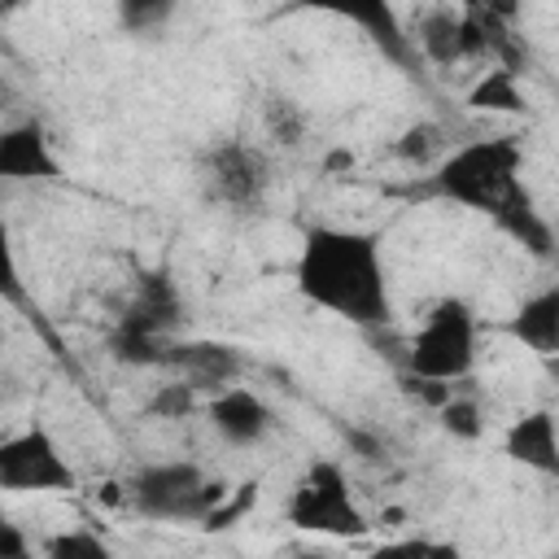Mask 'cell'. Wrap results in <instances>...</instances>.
I'll return each instance as SVG.
<instances>
[{"label":"cell","mask_w":559,"mask_h":559,"mask_svg":"<svg viewBox=\"0 0 559 559\" xmlns=\"http://www.w3.org/2000/svg\"><path fill=\"white\" fill-rule=\"evenodd\" d=\"M297 293L358 328H384L393 319V293L380 258V240L358 227L314 223L301 236L297 253Z\"/></svg>","instance_id":"cell-1"},{"label":"cell","mask_w":559,"mask_h":559,"mask_svg":"<svg viewBox=\"0 0 559 559\" xmlns=\"http://www.w3.org/2000/svg\"><path fill=\"white\" fill-rule=\"evenodd\" d=\"M524 148L515 135H489V140H467L454 153H445L428 179V188L463 210H476L485 218H502L515 205L528 201V188L520 179Z\"/></svg>","instance_id":"cell-2"},{"label":"cell","mask_w":559,"mask_h":559,"mask_svg":"<svg viewBox=\"0 0 559 559\" xmlns=\"http://www.w3.org/2000/svg\"><path fill=\"white\" fill-rule=\"evenodd\" d=\"M223 485L210 480L197 463L188 459H162V463H144L135 467V476L127 480V498L140 515L148 520H188V524H205L210 511L223 502Z\"/></svg>","instance_id":"cell-3"},{"label":"cell","mask_w":559,"mask_h":559,"mask_svg":"<svg viewBox=\"0 0 559 559\" xmlns=\"http://www.w3.org/2000/svg\"><path fill=\"white\" fill-rule=\"evenodd\" d=\"M411 376H428V380H467V371L476 367V314L463 297H441L432 301V310L424 314L411 354H406Z\"/></svg>","instance_id":"cell-4"},{"label":"cell","mask_w":559,"mask_h":559,"mask_svg":"<svg viewBox=\"0 0 559 559\" xmlns=\"http://www.w3.org/2000/svg\"><path fill=\"white\" fill-rule=\"evenodd\" d=\"M288 520L306 533H328V537H358L367 533V515L358 511L349 493V476L336 459H314L301 480L288 493Z\"/></svg>","instance_id":"cell-5"},{"label":"cell","mask_w":559,"mask_h":559,"mask_svg":"<svg viewBox=\"0 0 559 559\" xmlns=\"http://www.w3.org/2000/svg\"><path fill=\"white\" fill-rule=\"evenodd\" d=\"M201 197L227 210H258L271 188V162L249 140H218L197 157Z\"/></svg>","instance_id":"cell-6"},{"label":"cell","mask_w":559,"mask_h":559,"mask_svg":"<svg viewBox=\"0 0 559 559\" xmlns=\"http://www.w3.org/2000/svg\"><path fill=\"white\" fill-rule=\"evenodd\" d=\"M0 489L9 493H66L74 489V467L48 428L31 424L0 441Z\"/></svg>","instance_id":"cell-7"},{"label":"cell","mask_w":559,"mask_h":559,"mask_svg":"<svg viewBox=\"0 0 559 559\" xmlns=\"http://www.w3.org/2000/svg\"><path fill=\"white\" fill-rule=\"evenodd\" d=\"M179 328H183V297H179V284L170 280V271H166V266L140 271L114 332L153 336V341H175Z\"/></svg>","instance_id":"cell-8"},{"label":"cell","mask_w":559,"mask_h":559,"mask_svg":"<svg viewBox=\"0 0 559 559\" xmlns=\"http://www.w3.org/2000/svg\"><path fill=\"white\" fill-rule=\"evenodd\" d=\"M293 9H310V13H328L341 17L349 26H358L393 66H415V39L406 35L393 0H293Z\"/></svg>","instance_id":"cell-9"},{"label":"cell","mask_w":559,"mask_h":559,"mask_svg":"<svg viewBox=\"0 0 559 559\" xmlns=\"http://www.w3.org/2000/svg\"><path fill=\"white\" fill-rule=\"evenodd\" d=\"M166 367H170L175 376H183L188 384H197V389H214V393H218V389H227V384L240 380V371H245V354L231 349L227 341H179V336H175Z\"/></svg>","instance_id":"cell-10"},{"label":"cell","mask_w":559,"mask_h":559,"mask_svg":"<svg viewBox=\"0 0 559 559\" xmlns=\"http://www.w3.org/2000/svg\"><path fill=\"white\" fill-rule=\"evenodd\" d=\"M210 428L227 441V445H258L271 432V406L245 389V384H227L205 402Z\"/></svg>","instance_id":"cell-11"},{"label":"cell","mask_w":559,"mask_h":559,"mask_svg":"<svg viewBox=\"0 0 559 559\" xmlns=\"http://www.w3.org/2000/svg\"><path fill=\"white\" fill-rule=\"evenodd\" d=\"M502 450L511 463L537 472V476H559V424L550 411H524L520 419H511Z\"/></svg>","instance_id":"cell-12"},{"label":"cell","mask_w":559,"mask_h":559,"mask_svg":"<svg viewBox=\"0 0 559 559\" xmlns=\"http://www.w3.org/2000/svg\"><path fill=\"white\" fill-rule=\"evenodd\" d=\"M0 175L31 183V179H57L61 162L52 153V140L39 122H17L0 135Z\"/></svg>","instance_id":"cell-13"},{"label":"cell","mask_w":559,"mask_h":559,"mask_svg":"<svg viewBox=\"0 0 559 559\" xmlns=\"http://www.w3.org/2000/svg\"><path fill=\"white\" fill-rule=\"evenodd\" d=\"M507 332L537 358H555L559 354V284L524 297L507 319Z\"/></svg>","instance_id":"cell-14"},{"label":"cell","mask_w":559,"mask_h":559,"mask_svg":"<svg viewBox=\"0 0 559 559\" xmlns=\"http://www.w3.org/2000/svg\"><path fill=\"white\" fill-rule=\"evenodd\" d=\"M415 52L432 66H454L463 57V13L454 9H428L415 22Z\"/></svg>","instance_id":"cell-15"},{"label":"cell","mask_w":559,"mask_h":559,"mask_svg":"<svg viewBox=\"0 0 559 559\" xmlns=\"http://www.w3.org/2000/svg\"><path fill=\"white\" fill-rule=\"evenodd\" d=\"M467 105H472V109H498V114H524V92H520V83H515V70H511V66L489 70V74L467 92Z\"/></svg>","instance_id":"cell-16"},{"label":"cell","mask_w":559,"mask_h":559,"mask_svg":"<svg viewBox=\"0 0 559 559\" xmlns=\"http://www.w3.org/2000/svg\"><path fill=\"white\" fill-rule=\"evenodd\" d=\"M114 13L127 35H157L179 13V0H114Z\"/></svg>","instance_id":"cell-17"},{"label":"cell","mask_w":559,"mask_h":559,"mask_svg":"<svg viewBox=\"0 0 559 559\" xmlns=\"http://www.w3.org/2000/svg\"><path fill=\"white\" fill-rule=\"evenodd\" d=\"M262 127H266L271 140H280L284 148H293V144L306 140V131H310V114H306L293 96H271V100L262 105Z\"/></svg>","instance_id":"cell-18"},{"label":"cell","mask_w":559,"mask_h":559,"mask_svg":"<svg viewBox=\"0 0 559 559\" xmlns=\"http://www.w3.org/2000/svg\"><path fill=\"white\" fill-rule=\"evenodd\" d=\"M437 419H441V428H445L450 437H459V441H476V437L485 432L480 406H476L472 397H459V393H450V397L437 406Z\"/></svg>","instance_id":"cell-19"},{"label":"cell","mask_w":559,"mask_h":559,"mask_svg":"<svg viewBox=\"0 0 559 559\" xmlns=\"http://www.w3.org/2000/svg\"><path fill=\"white\" fill-rule=\"evenodd\" d=\"M44 550L52 559H109V542L87 533V528H70V533H57L44 542Z\"/></svg>","instance_id":"cell-20"},{"label":"cell","mask_w":559,"mask_h":559,"mask_svg":"<svg viewBox=\"0 0 559 559\" xmlns=\"http://www.w3.org/2000/svg\"><path fill=\"white\" fill-rule=\"evenodd\" d=\"M197 384H188L183 376L175 380V384H157V393L148 397V415H157V419H183V415H192L197 411Z\"/></svg>","instance_id":"cell-21"},{"label":"cell","mask_w":559,"mask_h":559,"mask_svg":"<svg viewBox=\"0 0 559 559\" xmlns=\"http://www.w3.org/2000/svg\"><path fill=\"white\" fill-rule=\"evenodd\" d=\"M437 148H441V127L437 122H415L397 140V157L402 162H428Z\"/></svg>","instance_id":"cell-22"},{"label":"cell","mask_w":559,"mask_h":559,"mask_svg":"<svg viewBox=\"0 0 559 559\" xmlns=\"http://www.w3.org/2000/svg\"><path fill=\"white\" fill-rule=\"evenodd\" d=\"M253 498H258V485H253V480H249V485H240V493H236V498H231L227 507H214V511H210L205 528H227V524H231L236 515H245V511L253 507Z\"/></svg>","instance_id":"cell-23"},{"label":"cell","mask_w":559,"mask_h":559,"mask_svg":"<svg viewBox=\"0 0 559 559\" xmlns=\"http://www.w3.org/2000/svg\"><path fill=\"white\" fill-rule=\"evenodd\" d=\"M26 555H31V546L17 533V524H0V559H26Z\"/></svg>","instance_id":"cell-24"},{"label":"cell","mask_w":559,"mask_h":559,"mask_svg":"<svg viewBox=\"0 0 559 559\" xmlns=\"http://www.w3.org/2000/svg\"><path fill=\"white\" fill-rule=\"evenodd\" d=\"M345 441H349V450H358V459H371V463L384 459V445H380L371 432H362V428H349Z\"/></svg>","instance_id":"cell-25"}]
</instances>
